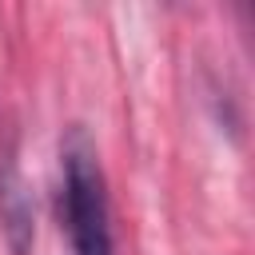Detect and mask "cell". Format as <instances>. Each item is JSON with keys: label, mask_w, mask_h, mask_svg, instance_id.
Instances as JSON below:
<instances>
[{"label": "cell", "mask_w": 255, "mask_h": 255, "mask_svg": "<svg viewBox=\"0 0 255 255\" xmlns=\"http://www.w3.org/2000/svg\"><path fill=\"white\" fill-rule=\"evenodd\" d=\"M60 227L68 231L72 255H116L112 235V199L108 175L92 135L72 124L60 139V191H56Z\"/></svg>", "instance_id": "1"}, {"label": "cell", "mask_w": 255, "mask_h": 255, "mask_svg": "<svg viewBox=\"0 0 255 255\" xmlns=\"http://www.w3.org/2000/svg\"><path fill=\"white\" fill-rule=\"evenodd\" d=\"M0 235L12 255H28L36 243V203L12 143H0Z\"/></svg>", "instance_id": "2"}]
</instances>
